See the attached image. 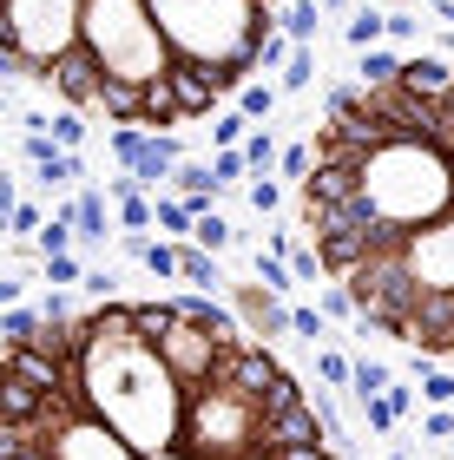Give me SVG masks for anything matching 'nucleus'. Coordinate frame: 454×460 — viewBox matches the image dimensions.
Wrapping results in <instances>:
<instances>
[{"label": "nucleus", "instance_id": "24", "mask_svg": "<svg viewBox=\"0 0 454 460\" xmlns=\"http://www.w3.org/2000/svg\"><path fill=\"white\" fill-rule=\"evenodd\" d=\"M316 309H323V323H329V316H336V323H356V303H349L336 283H323V289H316Z\"/></svg>", "mask_w": 454, "mask_h": 460}, {"label": "nucleus", "instance_id": "31", "mask_svg": "<svg viewBox=\"0 0 454 460\" xmlns=\"http://www.w3.org/2000/svg\"><path fill=\"white\" fill-rule=\"evenodd\" d=\"M27 158H33V172H40V164H53V158H59L53 132H27Z\"/></svg>", "mask_w": 454, "mask_h": 460}, {"label": "nucleus", "instance_id": "13", "mask_svg": "<svg viewBox=\"0 0 454 460\" xmlns=\"http://www.w3.org/2000/svg\"><path fill=\"white\" fill-rule=\"evenodd\" d=\"M277 99H283V93L271 86V79H251V86H244V93L231 99V106H237L244 119H251V125H257V119H271V112H277Z\"/></svg>", "mask_w": 454, "mask_h": 460}, {"label": "nucleus", "instance_id": "25", "mask_svg": "<svg viewBox=\"0 0 454 460\" xmlns=\"http://www.w3.org/2000/svg\"><path fill=\"white\" fill-rule=\"evenodd\" d=\"M244 198H251V211H257V217H271L277 204H283V191H277L271 178H251V184H244Z\"/></svg>", "mask_w": 454, "mask_h": 460}, {"label": "nucleus", "instance_id": "14", "mask_svg": "<svg viewBox=\"0 0 454 460\" xmlns=\"http://www.w3.org/2000/svg\"><path fill=\"white\" fill-rule=\"evenodd\" d=\"M237 152H244V164H251V178H271V164H277V138L263 132V125H251V138H244Z\"/></svg>", "mask_w": 454, "mask_h": 460}, {"label": "nucleus", "instance_id": "36", "mask_svg": "<svg viewBox=\"0 0 454 460\" xmlns=\"http://www.w3.org/2000/svg\"><path fill=\"white\" fill-rule=\"evenodd\" d=\"M448 454H454V441H448Z\"/></svg>", "mask_w": 454, "mask_h": 460}, {"label": "nucleus", "instance_id": "5", "mask_svg": "<svg viewBox=\"0 0 454 460\" xmlns=\"http://www.w3.org/2000/svg\"><path fill=\"white\" fill-rule=\"evenodd\" d=\"M184 164V145H178V132H138V152L126 158V178L138 184L146 198H158L165 184H172V172Z\"/></svg>", "mask_w": 454, "mask_h": 460}, {"label": "nucleus", "instance_id": "15", "mask_svg": "<svg viewBox=\"0 0 454 460\" xmlns=\"http://www.w3.org/2000/svg\"><path fill=\"white\" fill-rule=\"evenodd\" d=\"M79 277H86V263L73 257H40V283H53V289H79Z\"/></svg>", "mask_w": 454, "mask_h": 460}, {"label": "nucleus", "instance_id": "19", "mask_svg": "<svg viewBox=\"0 0 454 460\" xmlns=\"http://www.w3.org/2000/svg\"><path fill=\"white\" fill-rule=\"evenodd\" d=\"M33 250H40V257H67V250H73V224L67 217H47V224H40V237H33Z\"/></svg>", "mask_w": 454, "mask_h": 460}, {"label": "nucleus", "instance_id": "6", "mask_svg": "<svg viewBox=\"0 0 454 460\" xmlns=\"http://www.w3.org/2000/svg\"><path fill=\"white\" fill-rule=\"evenodd\" d=\"M53 217H67L79 243H106V191H79V198L59 204Z\"/></svg>", "mask_w": 454, "mask_h": 460}, {"label": "nucleus", "instance_id": "30", "mask_svg": "<svg viewBox=\"0 0 454 460\" xmlns=\"http://www.w3.org/2000/svg\"><path fill=\"white\" fill-rule=\"evenodd\" d=\"M362 421H369V428H376V434H382V441H388V434H396V428H402V421H396V414H388V402H382V394H376V402H362Z\"/></svg>", "mask_w": 454, "mask_h": 460}, {"label": "nucleus", "instance_id": "7", "mask_svg": "<svg viewBox=\"0 0 454 460\" xmlns=\"http://www.w3.org/2000/svg\"><path fill=\"white\" fill-rule=\"evenodd\" d=\"M408 375H415V394L428 408H454V368L441 362H422V355H408Z\"/></svg>", "mask_w": 454, "mask_h": 460}, {"label": "nucleus", "instance_id": "12", "mask_svg": "<svg viewBox=\"0 0 454 460\" xmlns=\"http://www.w3.org/2000/svg\"><path fill=\"white\" fill-rule=\"evenodd\" d=\"M257 283L271 289L277 303H290V289H297V277H290V263H283L277 250H257Z\"/></svg>", "mask_w": 454, "mask_h": 460}, {"label": "nucleus", "instance_id": "23", "mask_svg": "<svg viewBox=\"0 0 454 460\" xmlns=\"http://www.w3.org/2000/svg\"><path fill=\"white\" fill-rule=\"evenodd\" d=\"M244 172H251L244 152H211V184H218V191H224V184H244Z\"/></svg>", "mask_w": 454, "mask_h": 460}, {"label": "nucleus", "instance_id": "11", "mask_svg": "<svg viewBox=\"0 0 454 460\" xmlns=\"http://www.w3.org/2000/svg\"><path fill=\"white\" fill-rule=\"evenodd\" d=\"M231 243H237V230L224 224L218 211H204V217L191 224V250H204V257H218V250H231Z\"/></svg>", "mask_w": 454, "mask_h": 460}, {"label": "nucleus", "instance_id": "10", "mask_svg": "<svg viewBox=\"0 0 454 460\" xmlns=\"http://www.w3.org/2000/svg\"><path fill=\"white\" fill-rule=\"evenodd\" d=\"M316 0H283V40H290V47H309V40H316Z\"/></svg>", "mask_w": 454, "mask_h": 460}, {"label": "nucleus", "instance_id": "8", "mask_svg": "<svg viewBox=\"0 0 454 460\" xmlns=\"http://www.w3.org/2000/svg\"><path fill=\"white\" fill-rule=\"evenodd\" d=\"M152 224H158L172 243H191V224H198V217H191V204H184V198H165V191H158V198H152Z\"/></svg>", "mask_w": 454, "mask_h": 460}, {"label": "nucleus", "instance_id": "35", "mask_svg": "<svg viewBox=\"0 0 454 460\" xmlns=\"http://www.w3.org/2000/svg\"><path fill=\"white\" fill-rule=\"evenodd\" d=\"M396 460H415V454H408V447H396Z\"/></svg>", "mask_w": 454, "mask_h": 460}, {"label": "nucleus", "instance_id": "16", "mask_svg": "<svg viewBox=\"0 0 454 460\" xmlns=\"http://www.w3.org/2000/svg\"><path fill=\"white\" fill-rule=\"evenodd\" d=\"M244 138H251V119H244L237 106L211 119V145H218V152H237V145H244Z\"/></svg>", "mask_w": 454, "mask_h": 460}, {"label": "nucleus", "instance_id": "26", "mask_svg": "<svg viewBox=\"0 0 454 460\" xmlns=\"http://www.w3.org/2000/svg\"><path fill=\"white\" fill-rule=\"evenodd\" d=\"M40 224H47V211H40V204H13L7 237H40Z\"/></svg>", "mask_w": 454, "mask_h": 460}, {"label": "nucleus", "instance_id": "9", "mask_svg": "<svg viewBox=\"0 0 454 460\" xmlns=\"http://www.w3.org/2000/svg\"><path fill=\"white\" fill-rule=\"evenodd\" d=\"M178 277H184V283H198L204 296H211V289H224V283H231V277H224V270H218L211 257H204V250H191V243H178Z\"/></svg>", "mask_w": 454, "mask_h": 460}, {"label": "nucleus", "instance_id": "18", "mask_svg": "<svg viewBox=\"0 0 454 460\" xmlns=\"http://www.w3.org/2000/svg\"><path fill=\"white\" fill-rule=\"evenodd\" d=\"M376 40H382V13H376V7H356V13H349V47L369 53Z\"/></svg>", "mask_w": 454, "mask_h": 460}, {"label": "nucleus", "instance_id": "3", "mask_svg": "<svg viewBox=\"0 0 454 460\" xmlns=\"http://www.w3.org/2000/svg\"><path fill=\"white\" fill-rule=\"evenodd\" d=\"M283 0H0V79L112 132H178L263 79Z\"/></svg>", "mask_w": 454, "mask_h": 460}, {"label": "nucleus", "instance_id": "20", "mask_svg": "<svg viewBox=\"0 0 454 460\" xmlns=\"http://www.w3.org/2000/svg\"><path fill=\"white\" fill-rule=\"evenodd\" d=\"M309 79H316V53L297 47V53H290V66H283V79H277V93H303Z\"/></svg>", "mask_w": 454, "mask_h": 460}, {"label": "nucleus", "instance_id": "17", "mask_svg": "<svg viewBox=\"0 0 454 460\" xmlns=\"http://www.w3.org/2000/svg\"><path fill=\"white\" fill-rule=\"evenodd\" d=\"M290 336H303V342H329V323H323V309L316 303H290Z\"/></svg>", "mask_w": 454, "mask_h": 460}, {"label": "nucleus", "instance_id": "21", "mask_svg": "<svg viewBox=\"0 0 454 460\" xmlns=\"http://www.w3.org/2000/svg\"><path fill=\"white\" fill-rule=\"evenodd\" d=\"M53 125V145H59V152H79V145H86V119H79V112H59V119H47Z\"/></svg>", "mask_w": 454, "mask_h": 460}, {"label": "nucleus", "instance_id": "28", "mask_svg": "<svg viewBox=\"0 0 454 460\" xmlns=\"http://www.w3.org/2000/svg\"><path fill=\"white\" fill-rule=\"evenodd\" d=\"M382 402H388V414H396V421H408V414H415V402H422V394H415V382H402V375H396V388H388Z\"/></svg>", "mask_w": 454, "mask_h": 460}, {"label": "nucleus", "instance_id": "4", "mask_svg": "<svg viewBox=\"0 0 454 460\" xmlns=\"http://www.w3.org/2000/svg\"><path fill=\"white\" fill-rule=\"evenodd\" d=\"M224 296H231V316L251 329L257 342L277 349V336H290V303H277L263 283H224Z\"/></svg>", "mask_w": 454, "mask_h": 460}, {"label": "nucleus", "instance_id": "29", "mask_svg": "<svg viewBox=\"0 0 454 460\" xmlns=\"http://www.w3.org/2000/svg\"><path fill=\"white\" fill-rule=\"evenodd\" d=\"M277 172L290 178V184H303V178H309V145H290V152H277Z\"/></svg>", "mask_w": 454, "mask_h": 460}, {"label": "nucleus", "instance_id": "34", "mask_svg": "<svg viewBox=\"0 0 454 460\" xmlns=\"http://www.w3.org/2000/svg\"><path fill=\"white\" fill-rule=\"evenodd\" d=\"M435 7H441V13H448V20H454V0H435Z\"/></svg>", "mask_w": 454, "mask_h": 460}, {"label": "nucleus", "instance_id": "32", "mask_svg": "<svg viewBox=\"0 0 454 460\" xmlns=\"http://www.w3.org/2000/svg\"><path fill=\"white\" fill-rule=\"evenodd\" d=\"M382 33L388 40H415V20H408V13H382Z\"/></svg>", "mask_w": 454, "mask_h": 460}, {"label": "nucleus", "instance_id": "22", "mask_svg": "<svg viewBox=\"0 0 454 460\" xmlns=\"http://www.w3.org/2000/svg\"><path fill=\"white\" fill-rule=\"evenodd\" d=\"M316 375H323V382H329V388H349V355L323 342V349H316Z\"/></svg>", "mask_w": 454, "mask_h": 460}, {"label": "nucleus", "instance_id": "33", "mask_svg": "<svg viewBox=\"0 0 454 460\" xmlns=\"http://www.w3.org/2000/svg\"><path fill=\"white\" fill-rule=\"evenodd\" d=\"M316 7H329V13H343V7H349V0H316Z\"/></svg>", "mask_w": 454, "mask_h": 460}, {"label": "nucleus", "instance_id": "1", "mask_svg": "<svg viewBox=\"0 0 454 460\" xmlns=\"http://www.w3.org/2000/svg\"><path fill=\"white\" fill-rule=\"evenodd\" d=\"M47 382L0 421V460H343L271 342L218 296H106L33 329Z\"/></svg>", "mask_w": 454, "mask_h": 460}, {"label": "nucleus", "instance_id": "27", "mask_svg": "<svg viewBox=\"0 0 454 460\" xmlns=\"http://www.w3.org/2000/svg\"><path fill=\"white\" fill-rule=\"evenodd\" d=\"M422 441H454V408H422Z\"/></svg>", "mask_w": 454, "mask_h": 460}, {"label": "nucleus", "instance_id": "2", "mask_svg": "<svg viewBox=\"0 0 454 460\" xmlns=\"http://www.w3.org/2000/svg\"><path fill=\"white\" fill-rule=\"evenodd\" d=\"M297 230L356 303V336L454 368V53H402L329 93Z\"/></svg>", "mask_w": 454, "mask_h": 460}]
</instances>
